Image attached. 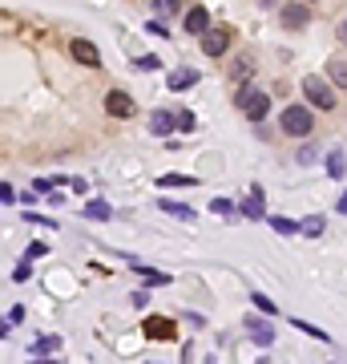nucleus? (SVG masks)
<instances>
[{"label": "nucleus", "instance_id": "obj_1", "mask_svg": "<svg viewBox=\"0 0 347 364\" xmlns=\"http://www.w3.org/2000/svg\"><path fill=\"white\" fill-rule=\"evenodd\" d=\"M234 105H238V114L247 121H263L267 114H271V97H267V89H255V85H238V94H234Z\"/></svg>", "mask_w": 347, "mask_h": 364}, {"label": "nucleus", "instance_id": "obj_2", "mask_svg": "<svg viewBox=\"0 0 347 364\" xmlns=\"http://www.w3.org/2000/svg\"><path fill=\"white\" fill-rule=\"evenodd\" d=\"M278 130H283V134H291V138H311L315 118H311V110H307V105H287V110H283V118H278Z\"/></svg>", "mask_w": 347, "mask_h": 364}, {"label": "nucleus", "instance_id": "obj_3", "mask_svg": "<svg viewBox=\"0 0 347 364\" xmlns=\"http://www.w3.org/2000/svg\"><path fill=\"white\" fill-rule=\"evenodd\" d=\"M303 94H307V101H311L315 110H335V105H339V94L327 85L323 77H315V73L303 77Z\"/></svg>", "mask_w": 347, "mask_h": 364}, {"label": "nucleus", "instance_id": "obj_4", "mask_svg": "<svg viewBox=\"0 0 347 364\" xmlns=\"http://www.w3.org/2000/svg\"><path fill=\"white\" fill-rule=\"evenodd\" d=\"M231 28H222V24H218V28H202V33H198V41H202V53H206V57H226V49H231Z\"/></svg>", "mask_w": 347, "mask_h": 364}, {"label": "nucleus", "instance_id": "obj_5", "mask_svg": "<svg viewBox=\"0 0 347 364\" xmlns=\"http://www.w3.org/2000/svg\"><path fill=\"white\" fill-rule=\"evenodd\" d=\"M105 114H114V118L125 121V118L138 114V101L125 94V89H109V94H105Z\"/></svg>", "mask_w": 347, "mask_h": 364}, {"label": "nucleus", "instance_id": "obj_6", "mask_svg": "<svg viewBox=\"0 0 347 364\" xmlns=\"http://www.w3.org/2000/svg\"><path fill=\"white\" fill-rule=\"evenodd\" d=\"M141 328H145V336H150V340H174V336H178V324H174L170 315H150Z\"/></svg>", "mask_w": 347, "mask_h": 364}, {"label": "nucleus", "instance_id": "obj_7", "mask_svg": "<svg viewBox=\"0 0 347 364\" xmlns=\"http://www.w3.org/2000/svg\"><path fill=\"white\" fill-rule=\"evenodd\" d=\"M69 53H73V61H81V65H89V69H97V65H101V53H97V45H93V41H85V37H73Z\"/></svg>", "mask_w": 347, "mask_h": 364}, {"label": "nucleus", "instance_id": "obj_8", "mask_svg": "<svg viewBox=\"0 0 347 364\" xmlns=\"http://www.w3.org/2000/svg\"><path fill=\"white\" fill-rule=\"evenodd\" d=\"M307 21H311V8H307V4H299V0L283 8V28H303Z\"/></svg>", "mask_w": 347, "mask_h": 364}, {"label": "nucleus", "instance_id": "obj_9", "mask_svg": "<svg viewBox=\"0 0 347 364\" xmlns=\"http://www.w3.org/2000/svg\"><path fill=\"white\" fill-rule=\"evenodd\" d=\"M238 211H242V215L247 218H255V223H263V218H267V207H263V191H251V198H242V207H238Z\"/></svg>", "mask_w": 347, "mask_h": 364}, {"label": "nucleus", "instance_id": "obj_10", "mask_svg": "<svg viewBox=\"0 0 347 364\" xmlns=\"http://www.w3.org/2000/svg\"><path fill=\"white\" fill-rule=\"evenodd\" d=\"M202 28H210V12L198 4V8H190V12H186V33H190V37H198Z\"/></svg>", "mask_w": 347, "mask_h": 364}, {"label": "nucleus", "instance_id": "obj_11", "mask_svg": "<svg viewBox=\"0 0 347 364\" xmlns=\"http://www.w3.org/2000/svg\"><path fill=\"white\" fill-rule=\"evenodd\" d=\"M198 77H202L198 69H178V73H170V89H174V94H182V89H190V85H198Z\"/></svg>", "mask_w": 347, "mask_h": 364}, {"label": "nucleus", "instance_id": "obj_12", "mask_svg": "<svg viewBox=\"0 0 347 364\" xmlns=\"http://www.w3.org/2000/svg\"><path fill=\"white\" fill-rule=\"evenodd\" d=\"M150 134H158V138L174 134V114H170V110H158V114L150 118Z\"/></svg>", "mask_w": 347, "mask_h": 364}, {"label": "nucleus", "instance_id": "obj_13", "mask_svg": "<svg viewBox=\"0 0 347 364\" xmlns=\"http://www.w3.org/2000/svg\"><path fill=\"white\" fill-rule=\"evenodd\" d=\"M344 162H347V150H344V146H335V150L327 154V174H331L335 182L344 178Z\"/></svg>", "mask_w": 347, "mask_h": 364}, {"label": "nucleus", "instance_id": "obj_14", "mask_svg": "<svg viewBox=\"0 0 347 364\" xmlns=\"http://www.w3.org/2000/svg\"><path fill=\"white\" fill-rule=\"evenodd\" d=\"M327 231V218L323 215H311V218H303L299 223V235H307V239H319Z\"/></svg>", "mask_w": 347, "mask_h": 364}, {"label": "nucleus", "instance_id": "obj_15", "mask_svg": "<svg viewBox=\"0 0 347 364\" xmlns=\"http://www.w3.org/2000/svg\"><path fill=\"white\" fill-rule=\"evenodd\" d=\"M251 73H255V61L251 57H234V65H231V77L242 85V81H251Z\"/></svg>", "mask_w": 347, "mask_h": 364}, {"label": "nucleus", "instance_id": "obj_16", "mask_svg": "<svg viewBox=\"0 0 347 364\" xmlns=\"http://www.w3.org/2000/svg\"><path fill=\"white\" fill-rule=\"evenodd\" d=\"M85 218H93V223H109V218H114V207H109V202H89V207H85Z\"/></svg>", "mask_w": 347, "mask_h": 364}, {"label": "nucleus", "instance_id": "obj_17", "mask_svg": "<svg viewBox=\"0 0 347 364\" xmlns=\"http://www.w3.org/2000/svg\"><path fill=\"white\" fill-rule=\"evenodd\" d=\"M267 223H271V231H278V235H299V223H295V218L271 215V218H267Z\"/></svg>", "mask_w": 347, "mask_h": 364}, {"label": "nucleus", "instance_id": "obj_18", "mask_svg": "<svg viewBox=\"0 0 347 364\" xmlns=\"http://www.w3.org/2000/svg\"><path fill=\"white\" fill-rule=\"evenodd\" d=\"M28 348H33V356H53V352L61 348V340H57V336H45V340H33Z\"/></svg>", "mask_w": 347, "mask_h": 364}, {"label": "nucleus", "instance_id": "obj_19", "mask_svg": "<svg viewBox=\"0 0 347 364\" xmlns=\"http://www.w3.org/2000/svg\"><path fill=\"white\" fill-rule=\"evenodd\" d=\"M327 73H331V81H335V89H344V85H347V61H344V57H335V61L327 65Z\"/></svg>", "mask_w": 347, "mask_h": 364}, {"label": "nucleus", "instance_id": "obj_20", "mask_svg": "<svg viewBox=\"0 0 347 364\" xmlns=\"http://www.w3.org/2000/svg\"><path fill=\"white\" fill-rule=\"evenodd\" d=\"M158 207H162L166 215H174V218H194V211H190V207H182V202H170V198H158Z\"/></svg>", "mask_w": 347, "mask_h": 364}, {"label": "nucleus", "instance_id": "obj_21", "mask_svg": "<svg viewBox=\"0 0 347 364\" xmlns=\"http://www.w3.org/2000/svg\"><path fill=\"white\" fill-rule=\"evenodd\" d=\"M247 328H255V332H251V336H255V344H267V348H271V344H275V332H271V328H267V324H258V320H251V324H247Z\"/></svg>", "mask_w": 347, "mask_h": 364}, {"label": "nucleus", "instance_id": "obj_22", "mask_svg": "<svg viewBox=\"0 0 347 364\" xmlns=\"http://www.w3.org/2000/svg\"><path fill=\"white\" fill-rule=\"evenodd\" d=\"M291 324H295V328H299V332H307V336H315V340H323V344H331V336H327L323 328H315V324H307V320H299V315H295V320H291Z\"/></svg>", "mask_w": 347, "mask_h": 364}, {"label": "nucleus", "instance_id": "obj_23", "mask_svg": "<svg viewBox=\"0 0 347 364\" xmlns=\"http://www.w3.org/2000/svg\"><path fill=\"white\" fill-rule=\"evenodd\" d=\"M158 187H162V191H170V187H194V178H186V174H162Z\"/></svg>", "mask_w": 347, "mask_h": 364}, {"label": "nucleus", "instance_id": "obj_24", "mask_svg": "<svg viewBox=\"0 0 347 364\" xmlns=\"http://www.w3.org/2000/svg\"><path fill=\"white\" fill-rule=\"evenodd\" d=\"M154 12L158 17H178V0H154Z\"/></svg>", "mask_w": 347, "mask_h": 364}, {"label": "nucleus", "instance_id": "obj_25", "mask_svg": "<svg viewBox=\"0 0 347 364\" xmlns=\"http://www.w3.org/2000/svg\"><path fill=\"white\" fill-rule=\"evenodd\" d=\"M210 211L214 215H234V202L231 198H210Z\"/></svg>", "mask_w": 347, "mask_h": 364}, {"label": "nucleus", "instance_id": "obj_26", "mask_svg": "<svg viewBox=\"0 0 347 364\" xmlns=\"http://www.w3.org/2000/svg\"><path fill=\"white\" fill-rule=\"evenodd\" d=\"M134 65H138V69H162V61H158L154 53H141V57L134 61Z\"/></svg>", "mask_w": 347, "mask_h": 364}, {"label": "nucleus", "instance_id": "obj_27", "mask_svg": "<svg viewBox=\"0 0 347 364\" xmlns=\"http://www.w3.org/2000/svg\"><path fill=\"white\" fill-rule=\"evenodd\" d=\"M174 130H194V114H190V110L174 114Z\"/></svg>", "mask_w": 347, "mask_h": 364}, {"label": "nucleus", "instance_id": "obj_28", "mask_svg": "<svg viewBox=\"0 0 347 364\" xmlns=\"http://www.w3.org/2000/svg\"><path fill=\"white\" fill-rule=\"evenodd\" d=\"M41 255H48V243H28V255H24V259H41Z\"/></svg>", "mask_w": 347, "mask_h": 364}, {"label": "nucleus", "instance_id": "obj_29", "mask_svg": "<svg viewBox=\"0 0 347 364\" xmlns=\"http://www.w3.org/2000/svg\"><path fill=\"white\" fill-rule=\"evenodd\" d=\"M24 223H41V227H45V231H53V227H57V223H53V218H41V215H37V211H24Z\"/></svg>", "mask_w": 347, "mask_h": 364}, {"label": "nucleus", "instance_id": "obj_30", "mask_svg": "<svg viewBox=\"0 0 347 364\" xmlns=\"http://www.w3.org/2000/svg\"><path fill=\"white\" fill-rule=\"evenodd\" d=\"M33 191H37V194H53V191H57V182H53V178H37V182H33Z\"/></svg>", "mask_w": 347, "mask_h": 364}, {"label": "nucleus", "instance_id": "obj_31", "mask_svg": "<svg viewBox=\"0 0 347 364\" xmlns=\"http://www.w3.org/2000/svg\"><path fill=\"white\" fill-rule=\"evenodd\" d=\"M28 275H33V263H28V259H24V263H17V271H12V279H17V284H24Z\"/></svg>", "mask_w": 347, "mask_h": 364}, {"label": "nucleus", "instance_id": "obj_32", "mask_svg": "<svg viewBox=\"0 0 347 364\" xmlns=\"http://www.w3.org/2000/svg\"><path fill=\"white\" fill-rule=\"evenodd\" d=\"M255 308H263L267 315H275L278 308H275V300H267V295H255Z\"/></svg>", "mask_w": 347, "mask_h": 364}, {"label": "nucleus", "instance_id": "obj_33", "mask_svg": "<svg viewBox=\"0 0 347 364\" xmlns=\"http://www.w3.org/2000/svg\"><path fill=\"white\" fill-rule=\"evenodd\" d=\"M4 202H17V191H12L8 182H0V207H4Z\"/></svg>", "mask_w": 347, "mask_h": 364}, {"label": "nucleus", "instance_id": "obj_34", "mask_svg": "<svg viewBox=\"0 0 347 364\" xmlns=\"http://www.w3.org/2000/svg\"><path fill=\"white\" fill-rule=\"evenodd\" d=\"M145 28H150V33H154V37H170V28H166L162 21H150V24H145Z\"/></svg>", "mask_w": 347, "mask_h": 364}, {"label": "nucleus", "instance_id": "obj_35", "mask_svg": "<svg viewBox=\"0 0 347 364\" xmlns=\"http://www.w3.org/2000/svg\"><path fill=\"white\" fill-rule=\"evenodd\" d=\"M150 304V291H134V308H145Z\"/></svg>", "mask_w": 347, "mask_h": 364}, {"label": "nucleus", "instance_id": "obj_36", "mask_svg": "<svg viewBox=\"0 0 347 364\" xmlns=\"http://www.w3.org/2000/svg\"><path fill=\"white\" fill-rule=\"evenodd\" d=\"M8 336V320H0V340Z\"/></svg>", "mask_w": 347, "mask_h": 364}]
</instances>
